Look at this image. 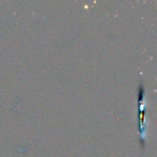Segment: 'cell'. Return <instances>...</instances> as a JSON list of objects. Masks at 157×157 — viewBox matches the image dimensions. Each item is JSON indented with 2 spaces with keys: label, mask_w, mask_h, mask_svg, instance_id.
Instances as JSON below:
<instances>
[{
  "label": "cell",
  "mask_w": 157,
  "mask_h": 157,
  "mask_svg": "<svg viewBox=\"0 0 157 157\" xmlns=\"http://www.w3.org/2000/svg\"><path fill=\"white\" fill-rule=\"evenodd\" d=\"M145 99H144V86H140L139 89V133L141 140H145Z\"/></svg>",
  "instance_id": "cell-1"
}]
</instances>
